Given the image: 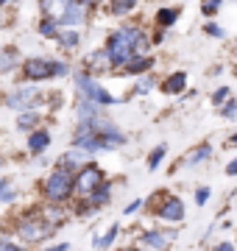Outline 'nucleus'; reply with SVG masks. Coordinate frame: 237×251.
Listing matches in <instances>:
<instances>
[{
	"instance_id": "nucleus-42",
	"label": "nucleus",
	"mask_w": 237,
	"mask_h": 251,
	"mask_svg": "<svg viewBox=\"0 0 237 251\" xmlns=\"http://www.w3.org/2000/svg\"><path fill=\"white\" fill-rule=\"evenodd\" d=\"M123 251H142V249H123Z\"/></svg>"
},
{
	"instance_id": "nucleus-14",
	"label": "nucleus",
	"mask_w": 237,
	"mask_h": 251,
	"mask_svg": "<svg viewBox=\"0 0 237 251\" xmlns=\"http://www.w3.org/2000/svg\"><path fill=\"white\" fill-rule=\"evenodd\" d=\"M112 201V184L109 181H103V184H98V187L92 190L90 196H87V204L92 206V209H98V206L109 204Z\"/></svg>"
},
{
	"instance_id": "nucleus-20",
	"label": "nucleus",
	"mask_w": 237,
	"mask_h": 251,
	"mask_svg": "<svg viewBox=\"0 0 237 251\" xmlns=\"http://www.w3.org/2000/svg\"><path fill=\"white\" fill-rule=\"evenodd\" d=\"M67 3L70 0H39V11H42V17H59Z\"/></svg>"
},
{
	"instance_id": "nucleus-29",
	"label": "nucleus",
	"mask_w": 237,
	"mask_h": 251,
	"mask_svg": "<svg viewBox=\"0 0 237 251\" xmlns=\"http://www.w3.org/2000/svg\"><path fill=\"white\" fill-rule=\"evenodd\" d=\"M229 100V87H220L218 92H212V106H223Z\"/></svg>"
},
{
	"instance_id": "nucleus-18",
	"label": "nucleus",
	"mask_w": 237,
	"mask_h": 251,
	"mask_svg": "<svg viewBox=\"0 0 237 251\" xmlns=\"http://www.w3.org/2000/svg\"><path fill=\"white\" fill-rule=\"evenodd\" d=\"M118 232H120V226H118V224H112V226H109V232H106V234L95 237L92 249H95V251H106V249H112V246H115V240H118Z\"/></svg>"
},
{
	"instance_id": "nucleus-6",
	"label": "nucleus",
	"mask_w": 237,
	"mask_h": 251,
	"mask_svg": "<svg viewBox=\"0 0 237 251\" xmlns=\"http://www.w3.org/2000/svg\"><path fill=\"white\" fill-rule=\"evenodd\" d=\"M106 181V173H103V168H98V165H81L78 168V173H75V193L78 196H90L92 190L98 187V184H103Z\"/></svg>"
},
{
	"instance_id": "nucleus-22",
	"label": "nucleus",
	"mask_w": 237,
	"mask_h": 251,
	"mask_svg": "<svg viewBox=\"0 0 237 251\" xmlns=\"http://www.w3.org/2000/svg\"><path fill=\"white\" fill-rule=\"evenodd\" d=\"M39 36H45V39H53L56 34H59V20L56 17H42L39 20V25H37Z\"/></svg>"
},
{
	"instance_id": "nucleus-24",
	"label": "nucleus",
	"mask_w": 237,
	"mask_h": 251,
	"mask_svg": "<svg viewBox=\"0 0 237 251\" xmlns=\"http://www.w3.org/2000/svg\"><path fill=\"white\" fill-rule=\"evenodd\" d=\"M210 156H212V145H210V143H201L198 148H195V151L187 156V165H198V162L210 159Z\"/></svg>"
},
{
	"instance_id": "nucleus-3",
	"label": "nucleus",
	"mask_w": 237,
	"mask_h": 251,
	"mask_svg": "<svg viewBox=\"0 0 237 251\" xmlns=\"http://www.w3.org/2000/svg\"><path fill=\"white\" fill-rule=\"evenodd\" d=\"M70 64L67 62H56V59H45V56H34L23 62V78L25 81H50L59 75H67Z\"/></svg>"
},
{
	"instance_id": "nucleus-26",
	"label": "nucleus",
	"mask_w": 237,
	"mask_h": 251,
	"mask_svg": "<svg viewBox=\"0 0 237 251\" xmlns=\"http://www.w3.org/2000/svg\"><path fill=\"white\" fill-rule=\"evenodd\" d=\"M223 6V0H201V14L204 17H215Z\"/></svg>"
},
{
	"instance_id": "nucleus-25",
	"label": "nucleus",
	"mask_w": 237,
	"mask_h": 251,
	"mask_svg": "<svg viewBox=\"0 0 237 251\" xmlns=\"http://www.w3.org/2000/svg\"><path fill=\"white\" fill-rule=\"evenodd\" d=\"M165 153H167V145H156L154 151H151V156H148V171H156L159 168V162L165 159Z\"/></svg>"
},
{
	"instance_id": "nucleus-37",
	"label": "nucleus",
	"mask_w": 237,
	"mask_h": 251,
	"mask_svg": "<svg viewBox=\"0 0 237 251\" xmlns=\"http://www.w3.org/2000/svg\"><path fill=\"white\" fill-rule=\"evenodd\" d=\"M78 3H84L87 9H92V6H98V3H103V0H78Z\"/></svg>"
},
{
	"instance_id": "nucleus-17",
	"label": "nucleus",
	"mask_w": 237,
	"mask_h": 251,
	"mask_svg": "<svg viewBox=\"0 0 237 251\" xmlns=\"http://www.w3.org/2000/svg\"><path fill=\"white\" fill-rule=\"evenodd\" d=\"M179 14H182V9H179V6H165V9L156 11V25H159V28H170V25H176Z\"/></svg>"
},
{
	"instance_id": "nucleus-39",
	"label": "nucleus",
	"mask_w": 237,
	"mask_h": 251,
	"mask_svg": "<svg viewBox=\"0 0 237 251\" xmlns=\"http://www.w3.org/2000/svg\"><path fill=\"white\" fill-rule=\"evenodd\" d=\"M6 187H9V181H0V193H3Z\"/></svg>"
},
{
	"instance_id": "nucleus-35",
	"label": "nucleus",
	"mask_w": 237,
	"mask_h": 251,
	"mask_svg": "<svg viewBox=\"0 0 237 251\" xmlns=\"http://www.w3.org/2000/svg\"><path fill=\"white\" fill-rule=\"evenodd\" d=\"M140 206H142V201H140V198H134V201H131V204L126 206V215H131V212H137Z\"/></svg>"
},
{
	"instance_id": "nucleus-12",
	"label": "nucleus",
	"mask_w": 237,
	"mask_h": 251,
	"mask_svg": "<svg viewBox=\"0 0 237 251\" xmlns=\"http://www.w3.org/2000/svg\"><path fill=\"white\" fill-rule=\"evenodd\" d=\"M184 90H187V73L184 70L170 73V75L162 81V92L165 95H182Z\"/></svg>"
},
{
	"instance_id": "nucleus-11",
	"label": "nucleus",
	"mask_w": 237,
	"mask_h": 251,
	"mask_svg": "<svg viewBox=\"0 0 237 251\" xmlns=\"http://www.w3.org/2000/svg\"><path fill=\"white\" fill-rule=\"evenodd\" d=\"M154 64H156V62H154L148 53H137V56H131V59H128V62L120 67V70L126 73V75H142V73H148Z\"/></svg>"
},
{
	"instance_id": "nucleus-2",
	"label": "nucleus",
	"mask_w": 237,
	"mask_h": 251,
	"mask_svg": "<svg viewBox=\"0 0 237 251\" xmlns=\"http://www.w3.org/2000/svg\"><path fill=\"white\" fill-rule=\"evenodd\" d=\"M75 173H78V168L67 165V162L56 165L53 171L47 173L45 187H42L47 204H64L67 198L73 196V193H75Z\"/></svg>"
},
{
	"instance_id": "nucleus-33",
	"label": "nucleus",
	"mask_w": 237,
	"mask_h": 251,
	"mask_svg": "<svg viewBox=\"0 0 237 251\" xmlns=\"http://www.w3.org/2000/svg\"><path fill=\"white\" fill-rule=\"evenodd\" d=\"M42 251H70V243H56V246H47Z\"/></svg>"
},
{
	"instance_id": "nucleus-32",
	"label": "nucleus",
	"mask_w": 237,
	"mask_h": 251,
	"mask_svg": "<svg viewBox=\"0 0 237 251\" xmlns=\"http://www.w3.org/2000/svg\"><path fill=\"white\" fill-rule=\"evenodd\" d=\"M0 251H25L23 246H17L14 240H6V237H0Z\"/></svg>"
},
{
	"instance_id": "nucleus-40",
	"label": "nucleus",
	"mask_w": 237,
	"mask_h": 251,
	"mask_svg": "<svg viewBox=\"0 0 237 251\" xmlns=\"http://www.w3.org/2000/svg\"><path fill=\"white\" fill-rule=\"evenodd\" d=\"M3 25H6V20H3V14H0V28H3Z\"/></svg>"
},
{
	"instance_id": "nucleus-5",
	"label": "nucleus",
	"mask_w": 237,
	"mask_h": 251,
	"mask_svg": "<svg viewBox=\"0 0 237 251\" xmlns=\"http://www.w3.org/2000/svg\"><path fill=\"white\" fill-rule=\"evenodd\" d=\"M75 90H78L81 98H90V100H95V103H100V106H118L120 103V98L109 95L90 73H78V75H75Z\"/></svg>"
},
{
	"instance_id": "nucleus-15",
	"label": "nucleus",
	"mask_w": 237,
	"mask_h": 251,
	"mask_svg": "<svg viewBox=\"0 0 237 251\" xmlns=\"http://www.w3.org/2000/svg\"><path fill=\"white\" fill-rule=\"evenodd\" d=\"M47 145H50V131L47 128H37V131L28 134V151L42 153V151H47Z\"/></svg>"
},
{
	"instance_id": "nucleus-28",
	"label": "nucleus",
	"mask_w": 237,
	"mask_h": 251,
	"mask_svg": "<svg viewBox=\"0 0 237 251\" xmlns=\"http://www.w3.org/2000/svg\"><path fill=\"white\" fill-rule=\"evenodd\" d=\"M220 115L226 117V120H235V117H237V100L235 98L226 100V103H223V109H220Z\"/></svg>"
},
{
	"instance_id": "nucleus-1",
	"label": "nucleus",
	"mask_w": 237,
	"mask_h": 251,
	"mask_svg": "<svg viewBox=\"0 0 237 251\" xmlns=\"http://www.w3.org/2000/svg\"><path fill=\"white\" fill-rule=\"evenodd\" d=\"M148 45H151L148 31H142L140 25H123L115 34H109L106 45H103V53H106V62L112 67H123L131 56L145 53Z\"/></svg>"
},
{
	"instance_id": "nucleus-4",
	"label": "nucleus",
	"mask_w": 237,
	"mask_h": 251,
	"mask_svg": "<svg viewBox=\"0 0 237 251\" xmlns=\"http://www.w3.org/2000/svg\"><path fill=\"white\" fill-rule=\"evenodd\" d=\"M53 229H56V218H45L39 209H31L28 215L20 218V224H17L20 240H25V243L45 240L47 234H53Z\"/></svg>"
},
{
	"instance_id": "nucleus-34",
	"label": "nucleus",
	"mask_w": 237,
	"mask_h": 251,
	"mask_svg": "<svg viewBox=\"0 0 237 251\" xmlns=\"http://www.w3.org/2000/svg\"><path fill=\"white\" fill-rule=\"evenodd\" d=\"M215 251H237V249H235V243L223 240V243H218V246H215Z\"/></svg>"
},
{
	"instance_id": "nucleus-27",
	"label": "nucleus",
	"mask_w": 237,
	"mask_h": 251,
	"mask_svg": "<svg viewBox=\"0 0 237 251\" xmlns=\"http://www.w3.org/2000/svg\"><path fill=\"white\" fill-rule=\"evenodd\" d=\"M154 84H156V81L151 78V75H145V73H142V75H140V81H137V87H134V92H137V95H145V92L154 90Z\"/></svg>"
},
{
	"instance_id": "nucleus-10",
	"label": "nucleus",
	"mask_w": 237,
	"mask_h": 251,
	"mask_svg": "<svg viewBox=\"0 0 237 251\" xmlns=\"http://www.w3.org/2000/svg\"><path fill=\"white\" fill-rule=\"evenodd\" d=\"M173 240H176V232H165V229H148V232L142 234V243L154 251H165Z\"/></svg>"
},
{
	"instance_id": "nucleus-23",
	"label": "nucleus",
	"mask_w": 237,
	"mask_h": 251,
	"mask_svg": "<svg viewBox=\"0 0 237 251\" xmlns=\"http://www.w3.org/2000/svg\"><path fill=\"white\" fill-rule=\"evenodd\" d=\"M37 126H39L37 109H28V112H23V115L17 117V128H23V131H31V128H37Z\"/></svg>"
},
{
	"instance_id": "nucleus-30",
	"label": "nucleus",
	"mask_w": 237,
	"mask_h": 251,
	"mask_svg": "<svg viewBox=\"0 0 237 251\" xmlns=\"http://www.w3.org/2000/svg\"><path fill=\"white\" fill-rule=\"evenodd\" d=\"M210 196H212V190H210V187H198V190H195V204L204 206L207 201H210Z\"/></svg>"
},
{
	"instance_id": "nucleus-41",
	"label": "nucleus",
	"mask_w": 237,
	"mask_h": 251,
	"mask_svg": "<svg viewBox=\"0 0 237 251\" xmlns=\"http://www.w3.org/2000/svg\"><path fill=\"white\" fill-rule=\"evenodd\" d=\"M6 3H9V0H0V9H3V6H6Z\"/></svg>"
},
{
	"instance_id": "nucleus-19",
	"label": "nucleus",
	"mask_w": 237,
	"mask_h": 251,
	"mask_svg": "<svg viewBox=\"0 0 237 251\" xmlns=\"http://www.w3.org/2000/svg\"><path fill=\"white\" fill-rule=\"evenodd\" d=\"M140 0H109V14L112 17H126L137 9Z\"/></svg>"
},
{
	"instance_id": "nucleus-36",
	"label": "nucleus",
	"mask_w": 237,
	"mask_h": 251,
	"mask_svg": "<svg viewBox=\"0 0 237 251\" xmlns=\"http://www.w3.org/2000/svg\"><path fill=\"white\" fill-rule=\"evenodd\" d=\"M226 176H237V159H232L226 165Z\"/></svg>"
},
{
	"instance_id": "nucleus-9",
	"label": "nucleus",
	"mask_w": 237,
	"mask_h": 251,
	"mask_svg": "<svg viewBox=\"0 0 237 251\" xmlns=\"http://www.w3.org/2000/svg\"><path fill=\"white\" fill-rule=\"evenodd\" d=\"M37 98H39V90L37 87H17V90L9 95V103L11 109H20V112H25V109H37Z\"/></svg>"
},
{
	"instance_id": "nucleus-21",
	"label": "nucleus",
	"mask_w": 237,
	"mask_h": 251,
	"mask_svg": "<svg viewBox=\"0 0 237 251\" xmlns=\"http://www.w3.org/2000/svg\"><path fill=\"white\" fill-rule=\"evenodd\" d=\"M17 67V50L14 48H0V73H11Z\"/></svg>"
},
{
	"instance_id": "nucleus-8",
	"label": "nucleus",
	"mask_w": 237,
	"mask_h": 251,
	"mask_svg": "<svg viewBox=\"0 0 237 251\" xmlns=\"http://www.w3.org/2000/svg\"><path fill=\"white\" fill-rule=\"evenodd\" d=\"M87 6L84 3H78V0H70L67 6H64V11L59 14V28H78V25H84V20H87Z\"/></svg>"
},
{
	"instance_id": "nucleus-38",
	"label": "nucleus",
	"mask_w": 237,
	"mask_h": 251,
	"mask_svg": "<svg viewBox=\"0 0 237 251\" xmlns=\"http://www.w3.org/2000/svg\"><path fill=\"white\" fill-rule=\"evenodd\" d=\"M229 145H237V134H232V137H229Z\"/></svg>"
},
{
	"instance_id": "nucleus-43",
	"label": "nucleus",
	"mask_w": 237,
	"mask_h": 251,
	"mask_svg": "<svg viewBox=\"0 0 237 251\" xmlns=\"http://www.w3.org/2000/svg\"><path fill=\"white\" fill-rule=\"evenodd\" d=\"M0 165H3V159H0Z\"/></svg>"
},
{
	"instance_id": "nucleus-31",
	"label": "nucleus",
	"mask_w": 237,
	"mask_h": 251,
	"mask_svg": "<svg viewBox=\"0 0 237 251\" xmlns=\"http://www.w3.org/2000/svg\"><path fill=\"white\" fill-rule=\"evenodd\" d=\"M204 34H207V36H215V39H220V36H223V28L215 25V23H207V25H204Z\"/></svg>"
},
{
	"instance_id": "nucleus-16",
	"label": "nucleus",
	"mask_w": 237,
	"mask_h": 251,
	"mask_svg": "<svg viewBox=\"0 0 237 251\" xmlns=\"http://www.w3.org/2000/svg\"><path fill=\"white\" fill-rule=\"evenodd\" d=\"M75 115H78V120H95V117L103 115V109H100V103H95V100L81 98L78 106H75Z\"/></svg>"
},
{
	"instance_id": "nucleus-7",
	"label": "nucleus",
	"mask_w": 237,
	"mask_h": 251,
	"mask_svg": "<svg viewBox=\"0 0 237 251\" xmlns=\"http://www.w3.org/2000/svg\"><path fill=\"white\" fill-rule=\"evenodd\" d=\"M154 215L159 218V221H165V224H182L184 215H187V206H184V201L179 196H167V193H165L162 206L154 209Z\"/></svg>"
},
{
	"instance_id": "nucleus-44",
	"label": "nucleus",
	"mask_w": 237,
	"mask_h": 251,
	"mask_svg": "<svg viewBox=\"0 0 237 251\" xmlns=\"http://www.w3.org/2000/svg\"><path fill=\"white\" fill-rule=\"evenodd\" d=\"M235 73H237V67H235Z\"/></svg>"
},
{
	"instance_id": "nucleus-13",
	"label": "nucleus",
	"mask_w": 237,
	"mask_h": 251,
	"mask_svg": "<svg viewBox=\"0 0 237 251\" xmlns=\"http://www.w3.org/2000/svg\"><path fill=\"white\" fill-rule=\"evenodd\" d=\"M53 39H56V45L64 48V50H73V48L81 45V34H78L75 28H59V34H56Z\"/></svg>"
}]
</instances>
